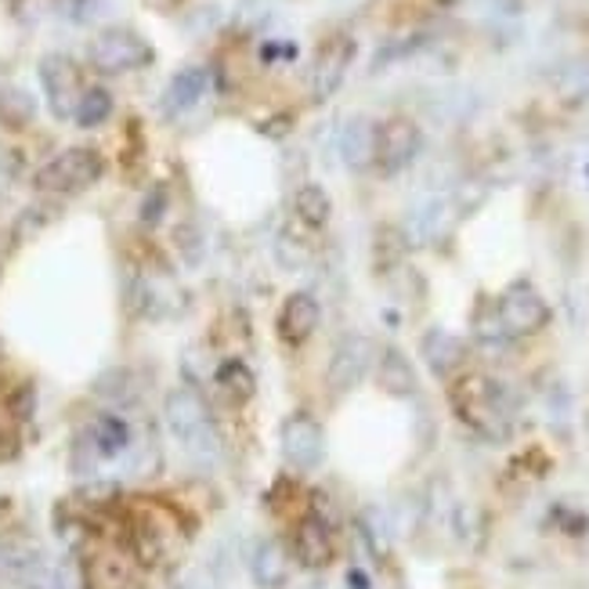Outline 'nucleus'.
Instances as JSON below:
<instances>
[{"label": "nucleus", "instance_id": "nucleus-1", "mask_svg": "<svg viewBox=\"0 0 589 589\" xmlns=\"http://www.w3.org/2000/svg\"><path fill=\"white\" fill-rule=\"evenodd\" d=\"M452 409L471 431L485 438H503L511 427V412L503 406V391L488 377H463L452 383Z\"/></svg>", "mask_w": 589, "mask_h": 589}, {"label": "nucleus", "instance_id": "nucleus-2", "mask_svg": "<svg viewBox=\"0 0 589 589\" xmlns=\"http://www.w3.org/2000/svg\"><path fill=\"white\" fill-rule=\"evenodd\" d=\"M102 170H105V159L98 156V149H65L36 170V185L44 192L70 196L91 189L102 178Z\"/></svg>", "mask_w": 589, "mask_h": 589}, {"label": "nucleus", "instance_id": "nucleus-3", "mask_svg": "<svg viewBox=\"0 0 589 589\" xmlns=\"http://www.w3.org/2000/svg\"><path fill=\"white\" fill-rule=\"evenodd\" d=\"M164 417L170 434L189 449H207L213 441V427H210V409L203 395L196 387H173L164 401Z\"/></svg>", "mask_w": 589, "mask_h": 589}, {"label": "nucleus", "instance_id": "nucleus-4", "mask_svg": "<svg viewBox=\"0 0 589 589\" xmlns=\"http://www.w3.org/2000/svg\"><path fill=\"white\" fill-rule=\"evenodd\" d=\"M87 55L98 73H130L152 62V48L130 30H105L102 36L91 40Z\"/></svg>", "mask_w": 589, "mask_h": 589}, {"label": "nucleus", "instance_id": "nucleus-5", "mask_svg": "<svg viewBox=\"0 0 589 589\" xmlns=\"http://www.w3.org/2000/svg\"><path fill=\"white\" fill-rule=\"evenodd\" d=\"M278 441H283L286 463H293L297 471H315V466L326 460V431H323V423L315 417H307V412L286 417Z\"/></svg>", "mask_w": 589, "mask_h": 589}, {"label": "nucleus", "instance_id": "nucleus-6", "mask_svg": "<svg viewBox=\"0 0 589 589\" xmlns=\"http://www.w3.org/2000/svg\"><path fill=\"white\" fill-rule=\"evenodd\" d=\"M495 312H499V326L506 337H532V333H539L550 323V307L528 286H517L506 293Z\"/></svg>", "mask_w": 589, "mask_h": 589}, {"label": "nucleus", "instance_id": "nucleus-7", "mask_svg": "<svg viewBox=\"0 0 589 589\" xmlns=\"http://www.w3.org/2000/svg\"><path fill=\"white\" fill-rule=\"evenodd\" d=\"M40 84H44V95L51 105V116L55 119H70L76 113V102H80V73L76 65L65 59V55H48L40 62Z\"/></svg>", "mask_w": 589, "mask_h": 589}, {"label": "nucleus", "instance_id": "nucleus-8", "mask_svg": "<svg viewBox=\"0 0 589 589\" xmlns=\"http://www.w3.org/2000/svg\"><path fill=\"white\" fill-rule=\"evenodd\" d=\"M355 59V44L351 36H329L323 48H318L315 55V70H312V87H315V98L326 102L329 95H337V87L344 84L347 76V65Z\"/></svg>", "mask_w": 589, "mask_h": 589}, {"label": "nucleus", "instance_id": "nucleus-9", "mask_svg": "<svg viewBox=\"0 0 589 589\" xmlns=\"http://www.w3.org/2000/svg\"><path fill=\"white\" fill-rule=\"evenodd\" d=\"M369 361H372V344L366 337H344L337 344V351H333V361H329V387L337 395L344 391H355V387L366 380L369 372Z\"/></svg>", "mask_w": 589, "mask_h": 589}, {"label": "nucleus", "instance_id": "nucleus-10", "mask_svg": "<svg viewBox=\"0 0 589 589\" xmlns=\"http://www.w3.org/2000/svg\"><path fill=\"white\" fill-rule=\"evenodd\" d=\"M323 323V307L312 297V293H293L286 304L278 307V337L290 347H301L312 340V333Z\"/></svg>", "mask_w": 589, "mask_h": 589}, {"label": "nucleus", "instance_id": "nucleus-11", "mask_svg": "<svg viewBox=\"0 0 589 589\" xmlns=\"http://www.w3.org/2000/svg\"><path fill=\"white\" fill-rule=\"evenodd\" d=\"M293 554L304 568H326L337 546H333V528L329 520H323L318 514H307L297 532H293Z\"/></svg>", "mask_w": 589, "mask_h": 589}, {"label": "nucleus", "instance_id": "nucleus-12", "mask_svg": "<svg viewBox=\"0 0 589 589\" xmlns=\"http://www.w3.org/2000/svg\"><path fill=\"white\" fill-rule=\"evenodd\" d=\"M420 149V130L406 119H391L377 130V156L383 170H401Z\"/></svg>", "mask_w": 589, "mask_h": 589}, {"label": "nucleus", "instance_id": "nucleus-13", "mask_svg": "<svg viewBox=\"0 0 589 589\" xmlns=\"http://www.w3.org/2000/svg\"><path fill=\"white\" fill-rule=\"evenodd\" d=\"M207 87H210V73L207 70H185L170 80V87H167V95H164V109L170 116H185L189 109H196L199 98L207 95Z\"/></svg>", "mask_w": 589, "mask_h": 589}, {"label": "nucleus", "instance_id": "nucleus-14", "mask_svg": "<svg viewBox=\"0 0 589 589\" xmlns=\"http://www.w3.org/2000/svg\"><path fill=\"white\" fill-rule=\"evenodd\" d=\"M87 441L95 445L98 460H116L130 449V427L124 417H116V412H102V417L91 423Z\"/></svg>", "mask_w": 589, "mask_h": 589}, {"label": "nucleus", "instance_id": "nucleus-15", "mask_svg": "<svg viewBox=\"0 0 589 589\" xmlns=\"http://www.w3.org/2000/svg\"><path fill=\"white\" fill-rule=\"evenodd\" d=\"M377 380H380L383 391L395 395V398L417 395V369H412V361L401 355V351H383L380 369H377Z\"/></svg>", "mask_w": 589, "mask_h": 589}, {"label": "nucleus", "instance_id": "nucleus-16", "mask_svg": "<svg viewBox=\"0 0 589 589\" xmlns=\"http://www.w3.org/2000/svg\"><path fill=\"white\" fill-rule=\"evenodd\" d=\"M250 571H253V579H257V586L278 589L286 582V550L272 539L257 543V550L250 557Z\"/></svg>", "mask_w": 589, "mask_h": 589}, {"label": "nucleus", "instance_id": "nucleus-17", "mask_svg": "<svg viewBox=\"0 0 589 589\" xmlns=\"http://www.w3.org/2000/svg\"><path fill=\"white\" fill-rule=\"evenodd\" d=\"M218 391H221L224 401H229V406H246V401L253 398V391H257V383H253V372H250L246 361H239V358L221 361Z\"/></svg>", "mask_w": 589, "mask_h": 589}, {"label": "nucleus", "instance_id": "nucleus-18", "mask_svg": "<svg viewBox=\"0 0 589 589\" xmlns=\"http://www.w3.org/2000/svg\"><path fill=\"white\" fill-rule=\"evenodd\" d=\"M340 152L351 167L369 164V159L377 156V130H372L369 124H361V119L347 124L340 134Z\"/></svg>", "mask_w": 589, "mask_h": 589}, {"label": "nucleus", "instance_id": "nucleus-19", "mask_svg": "<svg viewBox=\"0 0 589 589\" xmlns=\"http://www.w3.org/2000/svg\"><path fill=\"white\" fill-rule=\"evenodd\" d=\"M423 351H427V361H431V369L438 372V377H449V372L456 369L460 358H463L460 340L449 337V333H441V329L423 340Z\"/></svg>", "mask_w": 589, "mask_h": 589}, {"label": "nucleus", "instance_id": "nucleus-20", "mask_svg": "<svg viewBox=\"0 0 589 589\" xmlns=\"http://www.w3.org/2000/svg\"><path fill=\"white\" fill-rule=\"evenodd\" d=\"M109 116H113V95L105 87L84 91V95H80V102H76V113H73V119H76L80 127H102Z\"/></svg>", "mask_w": 589, "mask_h": 589}, {"label": "nucleus", "instance_id": "nucleus-21", "mask_svg": "<svg viewBox=\"0 0 589 589\" xmlns=\"http://www.w3.org/2000/svg\"><path fill=\"white\" fill-rule=\"evenodd\" d=\"M293 207H297V218L307 224V229H323V224L329 221V210H333L326 189H318V185H304Z\"/></svg>", "mask_w": 589, "mask_h": 589}, {"label": "nucleus", "instance_id": "nucleus-22", "mask_svg": "<svg viewBox=\"0 0 589 589\" xmlns=\"http://www.w3.org/2000/svg\"><path fill=\"white\" fill-rule=\"evenodd\" d=\"M36 113V102L25 95L19 87H8L0 91V119H4V127H25Z\"/></svg>", "mask_w": 589, "mask_h": 589}, {"label": "nucleus", "instance_id": "nucleus-23", "mask_svg": "<svg viewBox=\"0 0 589 589\" xmlns=\"http://www.w3.org/2000/svg\"><path fill=\"white\" fill-rule=\"evenodd\" d=\"M22 589H62V582H59V575H55V571L36 568V571L30 575V579H25Z\"/></svg>", "mask_w": 589, "mask_h": 589}]
</instances>
